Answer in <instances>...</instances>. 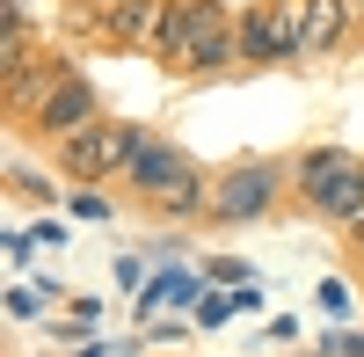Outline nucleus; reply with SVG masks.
<instances>
[{"instance_id":"2","label":"nucleus","mask_w":364,"mask_h":357,"mask_svg":"<svg viewBox=\"0 0 364 357\" xmlns=\"http://www.w3.org/2000/svg\"><path fill=\"white\" fill-rule=\"evenodd\" d=\"M299 190H306V204L321 219H357L364 212V161H350V154H314L306 168H299Z\"/></svg>"},{"instance_id":"1","label":"nucleus","mask_w":364,"mask_h":357,"mask_svg":"<svg viewBox=\"0 0 364 357\" xmlns=\"http://www.w3.org/2000/svg\"><path fill=\"white\" fill-rule=\"evenodd\" d=\"M132 190H139V197H154V204H168V212H197V204H204L197 168L182 161L175 146H161V139H146V146H139V161H132Z\"/></svg>"},{"instance_id":"7","label":"nucleus","mask_w":364,"mask_h":357,"mask_svg":"<svg viewBox=\"0 0 364 357\" xmlns=\"http://www.w3.org/2000/svg\"><path fill=\"white\" fill-rule=\"evenodd\" d=\"M168 22V0H109V37L124 44H154Z\"/></svg>"},{"instance_id":"14","label":"nucleus","mask_w":364,"mask_h":357,"mask_svg":"<svg viewBox=\"0 0 364 357\" xmlns=\"http://www.w3.org/2000/svg\"><path fill=\"white\" fill-rule=\"evenodd\" d=\"M321 357H364V336H328Z\"/></svg>"},{"instance_id":"5","label":"nucleus","mask_w":364,"mask_h":357,"mask_svg":"<svg viewBox=\"0 0 364 357\" xmlns=\"http://www.w3.org/2000/svg\"><path fill=\"white\" fill-rule=\"evenodd\" d=\"M291 51H299V22L284 8H255L248 22H240V58H248V66H277V58H291Z\"/></svg>"},{"instance_id":"12","label":"nucleus","mask_w":364,"mask_h":357,"mask_svg":"<svg viewBox=\"0 0 364 357\" xmlns=\"http://www.w3.org/2000/svg\"><path fill=\"white\" fill-rule=\"evenodd\" d=\"M226 314H240V299H233V292H226V299H197V321H204V329H219Z\"/></svg>"},{"instance_id":"4","label":"nucleus","mask_w":364,"mask_h":357,"mask_svg":"<svg viewBox=\"0 0 364 357\" xmlns=\"http://www.w3.org/2000/svg\"><path fill=\"white\" fill-rule=\"evenodd\" d=\"M95 117H102L95 87H87L80 73H66V80H58L51 95L37 102V117H29V124H37V132H58V139H73V132H87V124H95Z\"/></svg>"},{"instance_id":"16","label":"nucleus","mask_w":364,"mask_h":357,"mask_svg":"<svg viewBox=\"0 0 364 357\" xmlns=\"http://www.w3.org/2000/svg\"><path fill=\"white\" fill-rule=\"evenodd\" d=\"M29 233H37V241H44V248H66V241H73V233H66V226H58V219H44V226H29Z\"/></svg>"},{"instance_id":"3","label":"nucleus","mask_w":364,"mask_h":357,"mask_svg":"<svg viewBox=\"0 0 364 357\" xmlns=\"http://www.w3.org/2000/svg\"><path fill=\"white\" fill-rule=\"evenodd\" d=\"M226 58H240V29L226 22L219 0H190V51H182V66L190 73H219Z\"/></svg>"},{"instance_id":"6","label":"nucleus","mask_w":364,"mask_h":357,"mask_svg":"<svg viewBox=\"0 0 364 357\" xmlns=\"http://www.w3.org/2000/svg\"><path fill=\"white\" fill-rule=\"evenodd\" d=\"M277 183H284V175H277V168H262V161H255V168H233L226 183L211 190V212H219V219H255L262 204L277 197Z\"/></svg>"},{"instance_id":"15","label":"nucleus","mask_w":364,"mask_h":357,"mask_svg":"<svg viewBox=\"0 0 364 357\" xmlns=\"http://www.w3.org/2000/svg\"><path fill=\"white\" fill-rule=\"evenodd\" d=\"M211 277H226V284H248V262H233V255H219V262H211Z\"/></svg>"},{"instance_id":"10","label":"nucleus","mask_w":364,"mask_h":357,"mask_svg":"<svg viewBox=\"0 0 364 357\" xmlns=\"http://www.w3.org/2000/svg\"><path fill=\"white\" fill-rule=\"evenodd\" d=\"M58 161H66V175H80V183H95V175H102V124L73 132V139H66V154H58Z\"/></svg>"},{"instance_id":"11","label":"nucleus","mask_w":364,"mask_h":357,"mask_svg":"<svg viewBox=\"0 0 364 357\" xmlns=\"http://www.w3.org/2000/svg\"><path fill=\"white\" fill-rule=\"evenodd\" d=\"M44 292L58 299V284H8V314H15V321H29V314H44Z\"/></svg>"},{"instance_id":"13","label":"nucleus","mask_w":364,"mask_h":357,"mask_svg":"<svg viewBox=\"0 0 364 357\" xmlns=\"http://www.w3.org/2000/svg\"><path fill=\"white\" fill-rule=\"evenodd\" d=\"M321 307H328V314H350V284L328 277V284H321Z\"/></svg>"},{"instance_id":"9","label":"nucleus","mask_w":364,"mask_h":357,"mask_svg":"<svg viewBox=\"0 0 364 357\" xmlns=\"http://www.w3.org/2000/svg\"><path fill=\"white\" fill-rule=\"evenodd\" d=\"M343 22H350V8H343V0H306V22H299V51H336Z\"/></svg>"},{"instance_id":"8","label":"nucleus","mask_w":364,"mask_h":357,"mask_svg":"<svg viewBox=\"0 0 364 357\" xmlns=\"http://www.w3.org/2000/svg\"><path fill=\"white\" fill-rule=\"evenodd\" d=\"M204 299V284L190 277V270H161V277H146V292H139V314L154 321L161 307H197Z\"/></svg>"},{"instance_id":"17","label":"nucleus","mask_w":364,"mask_h":357,"mask_svg":"<svg viewBox=\"0 0 364 357\" xmlns=\"http://www.w3.org/2000/svg\"><path fill=\"white\" fill-rule=\"evenodd\" d=\"M350 241H357V248H364V212H357V219H350Z\"/></svg>"}]
</instances>
